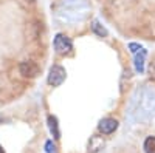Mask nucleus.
Listing matches in <instances>:
<instances>
[{
	"mask_svg": "<svg viewBox=\"0 0 155 153\" xmlns=\"http://www.w3.org/2000/svg\"><path fill=\"white\" fill-rule=\"evenodd\" d=\"M67 78V71L61 65H53L50 68V74H48V84L51 87H59Z\"/></svg>",
	"mask_w": 155,
	"mask_h": 153,
	"instance_id": "2",
	"label": "nucleus"
},
{
	"mask_svg": "<svg viewBox=\"0 0 155 153\" xmlns=\"http://www.w3.org/2000/svg\"><path fill=\"white\" fill-rule=\"evenodd\" d=\"M0 153H5V151H3V148H2V147H0Z\"/></svg>",
	"mask_w": 155,
	"mask_h": 153,
	"instance_id": "11",
	"label": "nucleus"
},
{
	"mask_svg": "<svg viewBox=\"0 0 155 153\" xmlns=\"http://www.w3.org/2000/svg\"><path fill=\"white\" fill-rule=\"evenodd\" d=\"M47 153H54V145H53V142L51 141H47Z\"/></svg>",
	"mask_w": 155,
	"mask_h": 153,
	"instance_id": "10",
	"label": "nucleus"
},
{
	"mask_svg": "<svg viewBox=\"0 0 155 153\" xmlns=\"http://www.w3.org/2000/svg\"><path fill=\"white\" fill-rule=\"evenodd\" d=\"M48 127H50V132L53 133V136L56 139H59L61 138V132H59V125H58L56 116H48Z\"/></svg>",
	"mask_w": 155,
	"mask_h": 153,
	"instance_id": "6",
	"label": "nucleus"
},
{
	"mask_svg": "<svg viewBox=\"0 0 155 153\" xmlns=\"http://www.w3.org/2000/svg\"><path fill=\"white\" fill-rule=\"evenodd\" d=\"M98 129L102 135H110L113 133L116 129H118V121L116 119H112V118H106V119H102L98 125Z\"/></svg>",
	"mask_w": 155,
	"mask_h": 153,
	"instance_id": "5",
	"label": "nucleus"
},
{
	"mask_svg": "<svg viewBox=\"0 0 155 153\" xmlns=\"http://www.w3.org/2000/svg\"><path fill=\"white\" fill-rule=\"evenodd\" d=\"M129 48H130V51L135 56V70H137V73L141 74L144 71V59H146V54H147L146 49L138 43H129Z\"/></svg>",
	"mask_w": 155,
	"mask_h": 153,
	"instance_id": "1",
	"label": "nucleus"
},
{
	"mask_svg": "<svg viewBox=\"0 0 155 153\" xmlns=\"http://www.w3.org/2000/svg\"><path fill=\"white\" fill-rule=\"evenodd\" d=\"M19 71H20L22 76H25V78H36L41 70H39V67L36 65L34 62L27 60V62H22L19 65Z\"/></svg>",
	"mask_w": 155,
	"mask_h": 153,
	"instance_id": "4",
	"label": "nucleus"
},
{
	"mask_svg": "<svg viewBox=\"0 0 155 153\" xmlns=\"http://www.w3.org/2000/svg\"><path fill=\"white\" fill-rule=\"evenodd\" d=\"M144 151L146 153H155V136H149L144 141Z\"/></svg>",
	"mask_w": 155,
	"mask_h": 153,
	"instance_id": "7",
	"label": "nucleus"
},
{
	"mask_svg": "<svg viewBox=\"0 0 155 153\" xmlns=\"http://www.w3.org/2000/svg\"><path fill=\"white\" fill-rule=\"evenodd\" d=\"M92 30L98 34V36H101V37H104V36H107V30L102 27V25L98 22V20H95L93 23H92Z\"/></svg>",
	"mask_w": 155,
	"mask_h": 153,
	"instance_id": "8",
	"label": "nucleus"
},
{
	"mask_svg": "<svg viewBox=\"0 0 155 153\" xmlns=\"http://www.w3.org/2000/svg\"><path fill=\"white\" fill-rule=\"evenodd\" d=\"M73 48L71 40L65 34H56L54 37V49L58 54H68Z\"/></svg>",
	"mask_w": 155,
	"mask_h": 153,
	"instance_id": "3",
	"label": "nucleus"
},
{
	"mask_svg": "<svg viewBox=\"0 0 155 153\" xmlns=\"http://www.w3.org/2000/svg\"><path fill=\"white\" fill-rule=\"evenodd\" d=\"M149 76H150V79H155V62H152L149 67Z\"/></svg>",
	"mask_w": 155,
	"mask_h": 153,
	"instance_id": "9",
	"label": "nucleus"
}]
</instances>
